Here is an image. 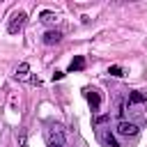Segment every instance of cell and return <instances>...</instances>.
Returning a JSON list of instances; mask_svg holds the SVG:
<instances>
[{
    "label": "cell",
    "mask_w": 147,
    "mask_h": 147,
    "mask_svg": "<svg viewBox=\"0 0 147 147\" xmlns=\"http://www.w3.org/2000/svg\"><path fill=\"white\" fill-rule=\"evenodd\" d=\"M25 11H16L14 16H11V21H9V25H7V30L11 32V34H16V32H21L23 30V25H25Z\"/></svg>",
    "instance_id": "6da1fadb"
},
{
    "label": "cell",
    "mask_w": 147,
    "mask_h": 147,
    "mask_svg": "<svg viewBox=\"0 0 147 147\" xmlns=\"http://www.w3.org/2000/svg\"><path fill=\"white\" fill-rule=\"evenodd\" d=\"M117 133L119 136H136L138 133V126L133 122H119L117 124Z\"/></svg>",
    "instance_id": "7a4b0ae2"
},
{
    "label": "cell",
    "mask_w": 147,
    "mask_h": 147,
    "mask_svg": "<svg viewBox=\"0 0 147 147\" xmlns=\"http://www.w3.org/2000/svg\"><path fill=\"white\" fill-rule=\"evenodd\" d=\"M142 101H147V92L136 90V92L129 94V106H136V103H142Z\"/></svg>",
    "instance_id": "3957f363"
},
{
    "label": "cell",
    "mask_w": 147,
    "mask_h": 147,
    "mask_svg": "<svg viewBox=\"0 0 147 147\" xmlns=\"http://www.w3.org/2000/svg\"><path fill=\"white\" fill-rule=\"evenodd\" d=\"M60 39H62V32H57V30H48V32L44 34V44H48V46H51V44H57Z\"/></svg>",
    "instance_id": "277c9868"
},
{
    "label": "cell",
    "mask_w": 147,
    "mask_h": 147,
    "mask_svg": "<svg viewBox=\"0 0 147 147\" xmlns=\"http://www.w3.org/2000/svg\"><path fill=\"white\" fill-rule=\"evenodd\" d=\"M39 21L46 23V25H51V23L57 21V14H55V11H41V18H39Z\"/></svg>",
    "instance_id": "5b68a950"
},
{
    "label": "cell",
    "mask_w": 147,
    "mask_h": 147,
    "mask_svg": "<svg viewBox=\"0 0 147 147\" xmlns=\"http://www.w3.org/2000/svg\"><path fill=\"white\" fill-rule=\"evenodd\" d=\"M83 67H85V60L78 55V57H74V60H71V64H69V71H80Z\"/></svg>",
    "instance_id": "8992f818"
},
{
    "label": "cell",
    "mask_w": 147,
    "mask_h": 147,
    "mask_svg": "<svg viewBox=\"0 0 147 147\" xmlns=\"http://www.w3.org/2000/svg\"><path fill=\"white\" fill-rule=\"evenodd\" d=\"M87 101H90L92 110H96V108H99V94H96L94 90H87Z\"/></svg>",
    "instance_id": "52a82bcc"
},
{
    "label": "cell",
    "mask_w": 147,
    "mask_h": 147,
    "mask_svg": "<svg viewBox=\"0 0 147 147\" xmlns=\"http://www.w3.org/2000/svg\"><path fill=\"white\" fill-rule=\"evenodd\" d=\"M25 76H28V64L23 62V64L16 69V78H25Z\"/></svg>",
    "instance_id": "ba28073f"
},
{
    "label": "cell",
    "mask_w": 147,
    "mask_h": 147,
    "mask_svg": "<svg viewBox=\"0 0 147 147\" xmlns=\"http://www.w3.org/2000/svg\"><path fill=\"white\" fill-rule=\"evenodd\" d=\"M48 147H64V140H62V136H57V138H51Z\"/></svg>",
    "instance_id": "9c48e42d"
},
{
    "label": "cell",
    "mask_w": 147,
    "mask_h": 147,
    "mask_svg": "<svg viewBox=\"0 0 147 147\" xmlns=\"http://www.w3.org/2000/svg\"><path fill=\"white\" fill-rule=\"evenodd\" d=\"M101 140H103L106 145H110V147H117V142H115V138H113V136H103Z\"/></svg>",
    "instance_id": "30bf717a"
},
{
    "label": "cell",
    "mask_w": 147,
    "mask_h": 147,
    "mask_svg": "<svg viewBox=\"0 0 147 147\" xmlns=\"http://www.w3.org/2000/svg\"><path fill=\"white\" fill-rule=\"evenodd\" d=\"M108 74H110V76H124L119 67H110V69H108Z\"/></svg>",
    "instance_id": "8fae6325"
}]
</instances>
